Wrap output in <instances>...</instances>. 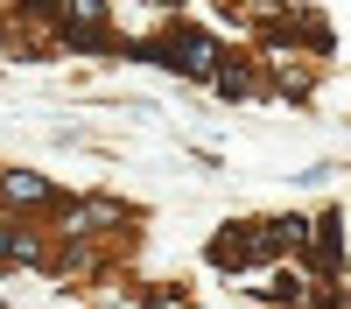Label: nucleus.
Returning a JSON list of instances; mask_svg holds the SVG:
<instances>
[{
    "instance_id": "f257e3e1",
    "label": "nucleus",
    "mask_w": 351,
    "mask_h": 309,
    "mask_svg": "<svg viewBox=\"0 0 351 309\" xmlns=\"http://www.w3.org/2000/svg\"><path fill=\"white\" fill-rule=\"evenodd\" d=\"M0 190H8L14 204H43V197H49V183H43V176H21V169H14V176L0 183Z\"/></svg>"
}]
</instances>
